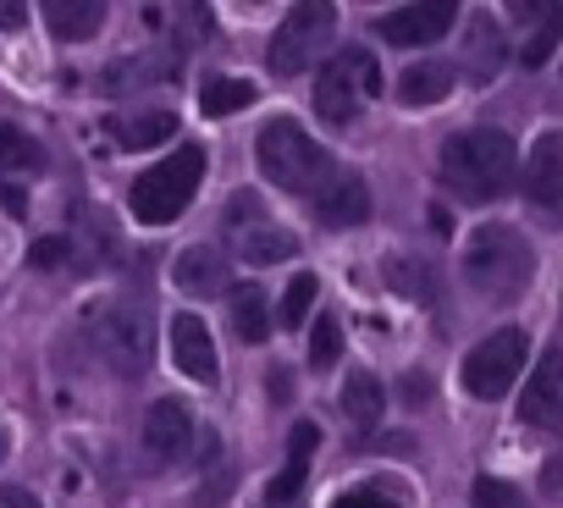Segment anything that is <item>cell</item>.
Returning a JSON list of instances; mask_svg holds the SVG:
<instances>
[{"instance_id": "1", "label": "cell", "mask_w": 563, "mask_h": 508, "mask_svg": "<svg viewBox=\"0 0 563 508\" xmlns=\"http://www.w3.org/2000/svg\"><path fill=\"white\" fill-rule=\"evenodd\" d=\"M442 183L459 194V199H497L508 194L514 172H519V150L503 128H470V133H453L442 144V161H437Z\"/></svg>"}, {"instance_id": "2", "label": "cell", "mask_w": 563, "mask_h": 508, "mask_svg": "<svg viewBox=\"0 0 563 508\" xmlns=\"http://www.w3.org/2000/svg\"><path fill=\"white\" fill-rule=\"evenodd\" d=\"M536 277V254L530 243L514 232V227H475L470 243H464V283L481 294V299H519Z\"/></svg>"}, {"instance_id": "3", "label": "cell", "mask_w": 563, "mask_h": 508, "mask_svg": "<svg viewBox=\"0 0 563 508\" xmlns=\"http://www.w3.org/2000/svg\"><path fill=\"white\" fill-rule=\"evenodd\" d=\"M254 161L260 172L276 183V188H288V194H321L332 183V155L294 122V117H271L254 139Z\"/></svg>"}, {"instance_id": "4", "label": "cell", "mask_w": 563, "mask_h": 508, "mask_svg": "<svg viewBox=\"0 0 563 508\" xmlns=\"http://www.w3.org/2000/svg\"><path fill=\"white\" fill-rule=\"evenodd\" d=\"M382 95V67L365 45H343L316 78V111L332 128H354L360 111Z\"/></svg>"}, {"instance_id": "5", "label": "cell", "mask_w": 563, "mask_h": 508, "mask_svg": "<svg viewBox=\"0 0 563 508\" xmlns=\"http://www.w3.org/2000/svg\"><path fill=\"white\" fill-rule=\"evenodd\" d=\"M199 177H205V150L199 144H183L177 155H166L161 166H150L139 183H133V221H144V227H166V221H177L188 205H194V194H199Z\"/></svg>"}, {"instance_id": "6", "label": "cell", "mask_w": 563, "mask_h": 508, "mask_svg": "<svg viewBox=\"0 0 563 508\" xmlns=\"http://www.w3.org/2000/svg\"><path fill=\"white\" fill-rule=\"evenodd\" d=\"M227 243H232L238 261H249V266H282L288 254H299V238L288 227H276L260 210L254 194H232L227 199Z\"/></svg>"}, {"instance_id": "7", "label": "cell", "mask_w": 563, "mask_h": 508, "mask_svg": "<svg viewBox=\"0 0 563 508\" xmlns=\"http://www.w3.org/2000/svg\"><path fill=\"white\" fill-rule=\"evenodd\" d=\"M525 354H530V338H525L519 327L492 332V338H486V343H475V349H470V360H464V393H470V398H481V404L508 398V387H514V382H519V371H525Z\"/></svg>"}, {"instance_id": "8", "label": "cell", "mask_w": 563, "mask_h": 508, "mask_svg": "<svg viewBox=\"0 0 563 508\" xmlns=\"http://www.w3.org/2000/svg\"><path fill=\"white\" fill-rule=\"evenodd\" d=\"M332 40V7L327 0H305L282 18V29L271 34V73L276 78H294L310 67V56Z\"/></svg>"}, {"instance_id": "9", "label": "cell", "mask_w": 563, "mask_h": 508, "mask_svg": "<svg viewBox=\"0 0 563 508\" xmlns=\"http://www.w3.org/2000/svg\"><path fill=\"white\" fill-rule=\"evenodd\" d=\"M95 349L117 376H144L150 371V316L133 305H111L95 316Z\"/></svg>"}, {"instance_id": "10", "label": "cell", "mask_w": 563, "mask_h": 508, "mask_svg": "<svg viewBox=\"0 0 563 508\" xmlns=\"http://www.w3.org/2000/svg\"><path fill=\"white\" fill-rule=\"evenodd\" d=\"M525 199L547 227H563V133L536 139L530 166H525Z\"/></svg>"}, {"instance_id": "11", "label": "cell", "mask_w": 563, "mask_h": 508, "mask_svg": "<svg viewBox=\"0 0 563 508\" xmlns=\"http://www.w3.org/2000/svg\"><path fill=\"white\" fill-rule=\"evenodd\" d=\"M453 18H459V7H453V0H420V7H398V12H387V18L376 23V34H382L387 45H404V51H415V45H431V40H442V34L453 29Z\"/></svg>"}, {"instance_id": "12", "label": "cell", "mask_w": 563, "mask_h": 508, "mask_svg": "<svg viewBox=\"0 0 563 508\" xmlns=\"http://www.w3.org/2000/svg\"><path fill=\"white\" fill-rule=\"evenodd\" d=\"M188 442H194V415H188V404H177V398L150 404V415H144V453H150L155 464H177V459L188 453Z\"/></svg>"}, {"instance_id": "13", "label": "cell", "mask_w": 563, "mask_h": 508, "mask_svg": "<svg viewBox=\"0 0 563 508\" xmlns=\"http://www.w3.org/2000/svg\"><path fill=\"white\" fill-rule=\"evenodd\" d=\"M316 448H321V431H316V426H294V431H288V464H282V475L265 486L260 503L294 508L299 492H305V481H310V459H316Z\"/></svg>"}, {"instance_id": "14", "label": "cell", "mask_w": 563, "mask_h": 508, "mask_svg": "<svg viewBox=\"0 0 563 508\" xmlns=\"http://www.w3.org/2000/svg\"><path fill=\"white\" fill-rule=\"evenodd\" d=\"M316 216H321V227H360V221H371V188H365V177L338 172L316 194Z\"/></svg>"}, {"instance_id": "15", "label": "cell", "mask_w": 563, "mask_h": 508, "mask_svg": "<svg viewBox=\"0 0 563 508\" xmlns=\"http://www.w3.org/2000/svg\"><path fill=\"white\" fill-rule=\"evenodd\" d=\"M519 420L525 426H558L563 420V354H547L519 398Z\"/></svg>"}, {"instance_id": "16", "label": "cell", "mask_w": 563, "mask_h": 508, "mask_svg": "<svg viewBox=\"0 0 563 508\" xmlns=\"http://www.w3.org/2000/svg\"><path fill=\"white\" fill-rule=\"evenodd\" d=\"M172 283L188 294V299H210L227 288V254H216L210 243H194L172 261Z\"/></svg>"}, {"instance_id": "17", "label": "cell", "mask_w": 563, "mask_h": 508, "mask_svg": "<svg viewBox=\"0 0 563 508\" xmlns=\"http://www.w3.org/2000/svg\"><path fill=\"white\" fill-rule=\"evenodd\" d=\"M177 67H183V51H177V45H172V51H155V56L111 62V67L100 73V89H106V95H128V89H144V84H166V78H177Z\"/></svg>"}, {"instance_id": "18", "label": "cell", "mask_w": 563, "mask_h": 508, "mask_svg": "<svg viewBox=\"0 0 563 508\" xmlns=\"http://www.w3.org/2000/svg\"><path fill=\"white\" fill-rule=\"evenodd\" d=\"M172 360L194 382H210L216 376V343H210V327L199 316H177L172 321Z\"/></svg>"}, {"instance_id": "19", "label": "cell", "mask_w": 563, "mask_h": 508, "mask_svg": "<svg viewBox=\"0 0 563 508\" xmlns=\"http://www.w3.org/2000/svg\"><path fill=\"white\" fill-rule=\"evenodd\" d=\"M106 128H111V139L122 150H155V144L177 139V117L172 111H133V117H111Z\"/></svg>"}, {"instance_id": "20", "label": "cell", "mask_w": 563, "mask_h": 508, "mask_svg": "<svg viewBox=\"0 0 563 508\" xmlns=\"http://www.w3.org/2000/svg\"><path fill=\"white\" fill-rule=\"evenodd\" d=\"M45 23H51L56 40L78 45V40H95V34H100L106 7H100V0H51V7H45Z\"/></svg>"}, {"instance_id": "21", "label": "cell", "mask_w": 563, "mask_h": 508, "mask_svg": "<svg viewBox=\"0 0 563 508\" xmlns=\"http://www.w3.org/2000/svg\"><path fill=\"white\" fill-rule=\"evenodd\" d=\"M382 283L398 299H409V305H431L437 299V272L420 261V254H393V261L382 266Z\"/></svg>"}, {"instance_id": "22", "label": "cell", "mask_w": 563, "mask_h": 508, "mask_svg": "<svg viewBox=\"0 0 563 508\" xmlns=\"http://www.w3.org/2000/svg\"><path fill=\"white\" fill-rule=\"evenodd\" d=\"M453 95V67L442 62H415L409 73H398V100L404 106H437Z\"/></svg>"}, {"instance_id": "23", "label": "cell", "mask_w": 563, "mask_h": 508, "mask_svg": "<svg viewBox=\"0 0 563 508\" xmlns=\"http://www.w3.org/2000/svg\"><path fill=\"white\" fill-rule=\"evenodd\" d=\"M382 409H387L382 382H376L371 371H354V376L343 382V415H349L354 426H376V420H382Z\"/></svg>"}, {"instance_id": "24", "label": "cell", "mask_w": 563, "mask_h": 508, "mask_svg": "<svg viewBox=\"0 0 563 508\" xmlns=\"http://www.w3.org/2000/svg\"><path fill=\"white\" fill-rule=\"evenodd\" d=\"M0 166H7V172H40V166H45L40 139L23 133L18 122H0Z\"/></svg>"}, {"instance_id": "25", "label": "cell", "mask_w": 563, "mask_h": 508, "mask_svg": "<svg viewBox=\"0 0 563 508\" xmlns=\"http://www.w3.org/2000/svg\"><path fill=\"white\" fill-rule=\"evenodd\" d=\"M243 106H254V84H243V78H210L199 89V111L205 117H232Z\"/></svg>"}, {"instance_id": "26", "label": "cell", "mask_w": 563, "mask_h": 508, "mask_svg": "<svg viewBox=\"0 0 563 508\" xmlns=\"http://www.w3.org/2000/svg\"><path fill=\"white\" fill-rule=\"evenodd\" d=\"M232 327L243 343H265L271 316H265V294L260 288H232Z\"/></svg>"}, {"instance_id": "27", "label": "cell", "mask_w": 563, "mask_h": 508, "mask_svg": "<svg viewBox=\"0 0 563 508\" xmlns=\"http://www.w3.org/2000/svg\"><path fill=\"white\" fill-rule=\"evenodd\" d=\"M558 34H563V7H541V12H536V34L525 40V51H519V62H525V67H541V62L552 56V45H558Z\"/></svg>"}, {"instance_id": "28", "label": "cell", "mask_w": 563, "mask_h": 508, "mask_svg": "<svg viewBox=\"0 0 563 508\" xmlns=\"http://www.w3.org/2000/svg\"><path fill=\"white\" fill-rule=\"evenodd\" d=\"M338 354H343V332H338V321H332V316H321V321H316V332H310V371H332V365H338Z\"/></svg>"}, {"instance_id": "29", "label": "cell", "mask_w": 563, "mask_h": 508, "mask_svg": "<svg viewBox=\"0 0 563 508\" xmlns=\"http://www.w3.org/2000/svg\"><path fill=\"white\" fill-rule=\"evenodd\" d=\"M470 62H475L481 73H497V62H503V34H497L492 18L475 23V34H470Z\"/></svg>"}, {"instance_id": "30", "label": "cell", "mask_w": 563, "mask_h": 508, "mask_svg": "<svg viewBox=\"0 0 563 508\" xmlns=\"http://www.w3.org/2000/svg\"><path fill=\"white\" fill-rule=\"evenodd\" d=\"M321 288H316V277H294L288 283V294H282V327H305V316H310V299H316Z\"/></svg>"}, {"instance_id": "31", "label": "cell", "mask_w": 563, "mask_h": 508, "mask_svg": "<svg viewBox=\"0 0 563 508\" xmlns=\"http://www.w3.org/2000/svg\"><path fill=\"white\" fill-rule=\"evenodd\" d=\"M470 497H475V508H525L519 486H508V481H497V475H481V481L470 486Z\"/></svg>"}, {"instance_id": "32", "label": "cell", "mask_w": 563, "mask_h": 508, "mask_svg": "<svg viewBox=\"0 0 563 508\" xmlns=\"http://www.w3.org/2000/svg\"><path fill=\"white\" fill-rule=\"evenodd\" d=\"M62 254H67V238H40V243L29 249V266H34V272H56Z\"/></svg>"}, {"instance_id": "33", "label": "cell", "mask_w": 563, "mask_h": 508, "mask_svg": "<svg viewBox=\"0 0 563 508\" xmlns=\"http://www.w3.org/2000/svg\"><path fill=\"white\" fill-rule=\"evenodd\" d=\"M332 508H398L387 492H376V486H354V492H343Z\"/></svg>"}, {"instance_id": "34", "label": "cell", "mask_w": 563, "mask_h": 508, "mask_svg": "<svg viewBox=\"0 0 563 508\" xmlns=\"http://www.w3.org/2000/svg\"><path fill=\"white\" fill-rule=\"evenodd\" d=\"M404 404H415V409L431 404V376H426V371H409V376H404Z\"/></svg>"}, {"instance_id": "35", "label": "cell", "mask_w": 563, "mask_h": 508, "mask_svg": "<svg viewBox=\"0 0 563 508\" xmlns=\"http://www.w3.org/2000/svg\"><path fill=\"white\" fill-rule=\"evenodd\" d=\"M23 23H29V7H23V0H0V29L18 34Z\"/></svg>"}, {"instance_id": "36", "label": "cell", "mask_w": 563, "mask_h": 508, "mask_svg": "<svg viewBox=\"0 0 563 508\" xmlns=\"http://www.w3.org/2000/svg\"><path fill=\"white\" fill-rule=\"evenodd\" d=\"M0 508H40L23 486H0Z\"/></svg>"}, {"instance_id": "37", "label": "cell", "mask_w": 563, "mask_h": 508, "mask_svg": "<svg viewBox=\"0 0 563 508\" xmlns=\"http://www.w3.org/2000/svg\"><path fill=\"white\" fill-rule=\"evenodd\" d=\"M288 382H294L288 371H271V398H276V404H288V398H294V387H288Z\"/></svg>"}, {"instance_id": "38", "label": "cell", "mask_w": 563, "mask_h": 508, "mask_svg": "<svg viewBox=\"0 0 563 508\" xmlns=\"http://www.w3.org/2000/svg\"><path fill=\"white\" fill-rule=\"evenodd\" d=\"M541 486L563 497V459H552V464H547V475H541Z\"/></svg>"}, {"instance_id": "39", "label": "cell", "mask_w": 563, "mask_h": 508, "mask_svg": "<svg viewBox=\"0 0 563 508\" xmlns=\"http://www.w3.org/2000/svg\"><path fill=\"white\" fill-rule=\"evenodd\" d=\"M260 508H276V503H260ZM294 508H299V503H294Z\"/></svg>"}]
</instances>
